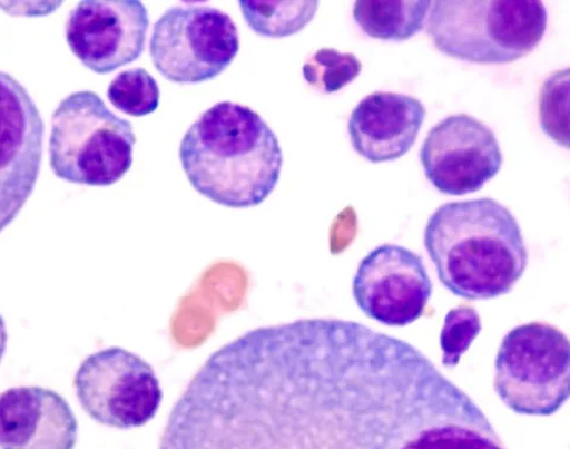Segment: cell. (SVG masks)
<instances>
[{
    "label": "cell",
    "instance_id": "6da1fadb",
    "mask_svg": "<svg viewBox=\"0 0 570 449\" xmlns=\"http://www.w3.org/2000/svg\"><path fill=\"white\" fill-rule=\"evenodd\" d=\"M247 449H505L490 419L409 342L325 326Z\"/></svg>",
    "mask_w": 570,
    "mask_h": 449
},
{
    "label": "cell",
    "instance_id": "7a4b0ae2",
    "mask_svg": "<svg viewBox=\"0 0 570 449\" xmlns=\"http://www.w3.org/2000/svg\"><path fill=\"white\" fill-rule=\"evenodd\" d=\"M179 157L189 183L204 197L230 208L264 203L284 163L276 134L248 106L223 101L188 128Z\"/></svg>",
    "mask_w": 570,
    "mask_h": 449
},
{
    "label": "cell",
    "instance_id": "3957f363",
    "mask_svg": "<svg viewBox=\"0 0 570 449\" xmlns=\"http://www.w3.org/2000/svg\"><path fill=\"white\" fill-rule=\"evenodd\" d=\"M425 247L440 282L469 301L510 293L528 264L518 221L492 198L440 206L426 225Z\"/></svg>",
    "mask_w": 570,
    "mask_h": 449
},
{
    "label": "cell",
    "instance_id": "277c9868",
    "mask_svg": "<svg viewBox=\"0 0 570 449\" xmlns=\"http://www.w3.org/2000/svg\"><path fill=\"white\" fill-rule=\"evenodd\" d=\"M428 33L449 57L475 64H509L540 45L548 14L540 0H440L432 2Z\"/></svg>",
    "mask_w": 570,
    "mask_h": 449
},
{
    "label": "cell",
    "instance_id": "5b68a950",
    "mask_svg": "<svg viewBox=\"0 0 570 449\" xmlns=\"http://www.w3.org/2000/svg\"><path fill=\"white\" fill-rule=\"evenodd\" d=\"M136 143L132 125L97 94L75 92L52 115L50 166L71 184L111 186L129 173Z\"/></svg>",
    "mask_w": 570,
    "mask_h": 449
},
{
    "label": "cell",
    "instance_id": "8992f818",
    "mask_svg": "<svg viewBox=\"0 0 570 449\" xmlns=\"http://www.w3.org/2000/svg\"><path fill=\"white\" fill-rule=\"evenodd\" d=\"M494 389L507 408L518 414H556L570 394L567 335L540 322L507 333L495 360Z\"/></svg>",
    "mask_w": 570,
    "mask_h": 449
},
{
    "label": "cell",
    "instance_id": "52a82bcc",
    "mask_svg": "<svg viewBox=\"0 0 570 449\" xmlns=\"http://www.w3.org/2000/svg\"><path fill=\"white\" fill-rule=\"evenodd\" d=\"M239 49L235 21L208 7L167 10L155 25L150 41L156 70L177 84L215 79L230 66Z\"/></svg>",
    "mask_w": 570,
    "mask_h": 449
},
{
    "label": "cell",
    "instance_id": "ba28073f",
    "mask_svg": "<svg viewBox=\"0 0 570 449\" xmlns=\"http://www.w3.org/2000/svg\"><path fill=\"white\" fill-rule=\"evenodd\" d=\"M75 389L91 419L117 430L149 423L164 398L150 363L121 348L104 349L83 360L75 377Z\"/></svg>",
    "mask_w": 570,
    "mask_h": 449
},
{
    "label": "cell",
    "instance_id": "9c48e42d",
    "mask_svg": "<svg viewBox=\"0 0 570 449\" xmlns=\"http://www.w3.org/2000/svg\"><path fill=\"white\" fill-rule=\"evenodd\" d=\"M46 125L29 91L0 71V232L33 194L43 160Z\"/></svg>",
    "mask_w": 570,
    "mask_h": 449
},
{
    "label": "cell",
    "instance_id": "30bf717a",
    "mask_svg": "<svg viewBox=\"0 0 570 449\" xmlns=\"http://www.w3.org/2000/svg\"><path fill=\"white\" fill-rule=\"evenodd\" d=\"M355 303L370 319L387 326H407L424 314L433 284L421 256L393 244L365 256L352 285Z\"/></svg>",
    "mask_w": 570,
    "mask_h": 449
},
{
    "label": "cell",
    "instance_id": "8fae6325",
    "mask_svg": "<svg viewBox=\"0 0 570 449\" xmlns=\"http://www.w3.org/2000/svg\"><path fill=\"white\" fill-rule=\"evenodd\" d=\"M426 178L449 196L480 191L492 180L503 157L491 128L469 115H455L436 124L421 147Z\"/></svg>",
    "mask_w": 570,
    "mask_h": 449
},
{
    "label": "cell",
    "instance_id": "7c38bea8",
    "mask_svg": "<svg viewBox=\"0 0 570 449\" xmlns=\"http://www.w3.org/2000/svg\"><path fill=\"white\" fill-rule=\"evenodd\" d=\"M149 11L139 0H82L70 12L66 33L82 66L109 75L145 50Z\"/></svg>",
    "mask_w": 570,
    "mask_h": 449
},
{
    "label": "cell",
    "instance_id": "4fadbf2b",
    "mask_svg": "<svg viewBox=\"0 0 570 449\" xmlns=\"http://www.w3.org/2000/svg\"><path fill=\"white\" fill-rule=\"evenodd\" d=\"M78 421L57 392L20 387L0 393V449H73Z\"/></svg>",
    "mask_w": 570,
    "mask_h": 449
},
{
    "label": "cell",
    "instance_id": "5bb4252c",
    "mask_svg": "<svg viewBox=\"0 0 570 449\" xmlns=\"http://www.w3.org/2000/svg\"><path fill=\"white\" fill-rule=\"evenodd\" d=\"M425 117V106L414 97L374 92L351 114V143L371 163L394 162L413 147Z\"/></svg>",
    "mask_w": 570,
    "mask_h": 449
},
{
    "label": "cell",
    "instance_id": "9a60e30c",
    "mask_svg": "<svg viewBox=\"0 0 570 449\" xmlns=\"http://www.w3.org/2000/svg\"><path fill=\"white\" fill-rule=\"evenodd\" d=\"M431 6L428 0H367L354 4L353 17L374 39L404 41L424 29Z\"/></svg>",
    "mask_w": 570,
    "mask_h": 449
},
{
    "label": "cell",
    "instance_id": "2e32d148",
    "mask_svg": "<svg viewBox=\"0 0 570 449\" xmlns=\"http://www.w3.org/2000/svg\"><path fill=\"white\" fill-rule=\"evenodd\" d=\"M244 19L256 33L284 38L301 32L318 12V2H249L239 3Z\"/></svg>",
    "mask_w": 570,
    "mask_h": 449
},
{
    "label": "cell",
    "instance_id": "e0dca14e",
    "mask_svg": "<svg viewBox=\"0 0 570 449\" xmlns=\"http://www.w3.org/2000/svg\"><path fill=\"white\" fill-rule=\"evenodd\" d=\"M362 70L363 62L355 55L321 49L307 58L303 75L312 88L328 95L343 90Z\"/></svg>",
    "mask_w": 570,
    "mask_h": 449
},
{
    "label": "cell",
    "instance_id": "ac0fdd59",
    "mask_svg": "<svg viewBox=\"0 0 570 449\" xmlns=\"http://www.w3.org/2000/svg\"><path fill=\"white\" fill-rule=\"evenodd\" d=\"M108 98L120 113L144 117L158 109L160 90L149 72L145 69H132L120 72L111 81Z\"/></svg>",
    "mask_w": 570,
    "mask_h": 449
},
{
    "label": "cell",
    "instance_id": "d6986e66",
    "mask_svg": "<svg viewBox=\"0 0 570 449\" xmlns=\"http://www.w3.org/2000/svg\"><path fill=\"white\" fill-rule=\"evenodd\" d=\"M540 124L544 134L569 148V70L549 77L540 94Z\"/></svg>",
    "mask_w": 570,
    "mask_h": 449
},
{
    "label": "cell",
    "instance_id": "ffe728a7",
    "mask_svg": "<svg viewBox=\"0 0 570 449\" xmlns=\"http://www.w3.org/2000/svg\"><path fill=\"white\" fill-rule=\"evenodd\" d=\"M481 330V318L474 308L461 305L451 310L440 334L442 365L446 369H455Z\"/></svg>",
    "mask_w": 570,
    "mask_h": 449
},
{
    "label": "cell",
    "instance_id": "44dd1931",
    "mask_svg": "<svg viewBox=\"0 0 570 449\" xmlns=\"http://www.w3.org/2000/svg\"><path fill=\"white\" fill-rule=\"evenodd\" d=\"M8 336L9 335H8V330H7V325L4 322V318L2 316V314H0V362H2L6 351H7Z\"/></svg>",
    "mask_w": 570,
    "mask_h": 449
}]
</instances>
